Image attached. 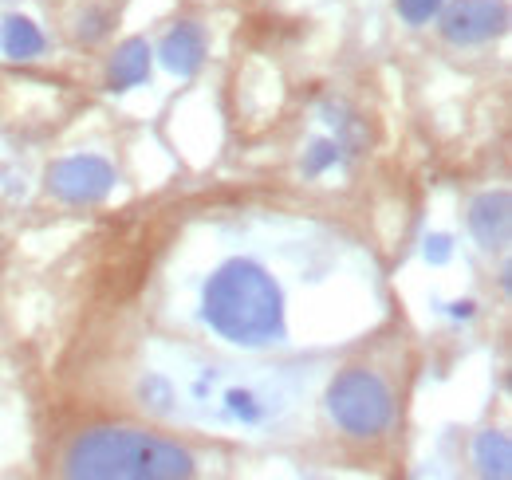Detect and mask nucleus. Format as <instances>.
I'll return each mask as SVG.
<instances>
[{"label": "nucleus", "instance_id": "obj_14", "mask_svg": "<svg viewBox=\"0 0 512 480\" xmlns=\"http://www.w3.org/2000/svg\"><path fill=\"white\" fill-rule=\"evenodd\" d=\"M449 256H453V244H449V237H430V240H426V260H430V264H446Z\"/></svg>", "mask_w": 512, "mask_h": 480}, {"label": "nucleus", "instance_id": "obj_7", "mask_svg": "<svg viewBox=\"0 0 512 480\" xmlns=\"http://www.w3.org/2000/svg\"><path fill=\"white\" fill-rule=\"evenodd\" d=\"M209 56V36L197 20H178L166 28V36L158 40V60L170 75L178 79H190L201 71V63Z\"/></svg>", "mask_w": 512, "mask_h": 480}, {"label": "nucleus", "instance_id": "obj_2", "mask_svg": "<svg viewBox=\"0 0 512 480\" xmlns=\"http://www.w3.org/2000/svg\"><path fill=\"white\" fill-rule=\"evenodd\" d=\"M201 327L241 351H272L288 343V296L256 256L221 260L197 292Z\"/></svg>", "mask_w": 512, "mask_h": 480}, {"label": "nucleus", "instance_id": "obj_10", "mask_svg": "<svg viewBox=\"0 0 512 480\" xmlns=\"http://www.w3.org/2000/svg\"><path fill=\"white\" fill-rule=\"evenodd\" d=\"M0 52L8 56V60H40L44 52H48V36L40 32V24L36 20H28V16H8L4 24H0Z\"/></svg>", "mask_w": 512, "mask_h": 480}, {"label": "nucleus", "instance_id": "obj_8", "mask_svg": "<svg viewBox=\"0 0 512 480\" xmlns=\"http://www.w3.org/2000/svg\"><path fill=\"white\" fill-rule=\"evenodd\" d=\"M469 233L485 252H505L512 233V205L505 189H489L469 205Z\"/></svg>", "mask_w": 512, "mask_h": 480}, {"label": "nucleus", "instance_id": "obj_12", "mask_svg": "<svg viewBox=\"0 0 512 480\" xmlns=\"http://www.w3.org/2000/svg\"><path fill=\"white\" fill-rule=\"evenodd\" d=\"M343 142L339 138H316L312 142V150L304 154V174L308 178H320V174H327V170H335L339 162H343Z\"/></svg>", "mask_w": 512, "mask_h": 480}, {"label": "nucleus", "instance_id": "obj_9", "mask_svg": "<svg viewBox=\"0 0 512 480\" xmlns=\"http://www.w3.org/2000/svg\"><path fill=\"white\" fill-rule=\"evenodd\" d=\"M150 67H154V48L142 36H130L107 60V91H134V87H142L150 79Z\"/></svg>", "mask_w": 512, "mask_h": 480}, {"label": "nucleus", "instance_id": "obj_3", "mask_svg": "<svg viewBox=\"0 0 512 480\" xmlns=\"http://www.w3.org/2000/svg\"><path fill=\"white\" fill-rule=\"evenodd\" d=\"M60 469L83 480H174L197 473V453L154 429L95 425L71 437Z\"/></svg>", "mask_w": 512, "mask_h": 480}, {"label": "nucleus", "instance_id": "obj_5", "mask_svg": "<svg viewBox=\"0 0 512 480\" xmlns=\"http://www.w3.org/2000/svg\"><path fill=\"white\" fill-rule=\"evenodd\" d=\"M438 28L449 48H485L509 28L505 0H446L438 12Z\"/></svg>", "mask_w": 512, "mask_h": 480}, {"label": "nucleus", "instance_id": "obj_11", "mask_svg": "<svg viewBox=\"0 0 512 480\" xmlns=\"http://www.w3.org/2000/svg\"><path fill=\"white\" fill-rule=\"evenodd\" d=\"M473 465L481 477H497L505 480L512 473V441L509 433L501 429H485L477 441H473Z\"/></svg>", "mask_w": 512, "mask_h": 480}, {"label": "nucleus", "instance_id": "obj_4", "mask_svg": "<svg viewBox=\"0 0 512 480\" xmlns=\"http://www.w3.org/2000/svg\"><path fill=\"white\" fill-rule=\"evenodd\" d=\"M323 410L339 433H347L355 441H375V437L390 433L398 402H394V390L379 370L343 366L323 390Z\"/></svg>", "mask_w": 512, "mask_h": 480}, {"label": "nucleus", "instance_id": "obj_13", "mask_svg": "<svg viewBox=\"0 0 512 480\" xmlns=\"http://www.w3.org/2000/svg\"><path fill=\"white\" fill-rule=\"evenodd\" d=\"M398 16L410 24V28H426L430 20H438V12L446 8V0H394Z\"/></svg>", "mask_w": 512, "mask_h": 480}, {"label": "nucleus", "instance_id": "obj_6", "mask_svg": "<svg viewBox=\"0 0 512 480\" xmlns=\"http://www.w3.org/2000/svg\"><path fill=\"white\" fill-rule=\"evenodd\" d=\"M115 181H119L115 166L99 154H75L48 170V189L64 205H95L115 189Z\"/></svg>", "mask_w": 512, "mask_h": 480}, {"label": "nucleus", "instance_id": "obj_1", "mask_svg": "<svg viewBox=\"0 0 512 480\" xmlns=\"http://www.w3.org/2000/svg\"><path fill=\"white\" fill-rule=\"evenodd\" d=\"M134 394L154 418L264 433L300 410L308 398V374L292 366H233L174 351L138 374Z\"/></svg>", "mask_w": 512, "mask_h": 480}]
</instances>
